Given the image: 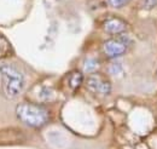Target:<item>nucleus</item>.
Segmentation results:
<instances>
[{
  "instance_id": "obj_1",
  "label": "nucleus",
  "mask_w": 157,
  "mask_h": 149,
  "mask_svg": "<svg viewBox=\"0 0 157 149\" xmlns=\"http://www.w3.org/2000/svg\"><path fill=\"white\" fill-rule=\"evenodd\" d=\"M16 114L23 124L34 129L42 127L50 120V114L44 107L28 102L18 104L16 108Z\"/></svg>"
},
{
  "instance_id": "obj_2",
  "label": "nucleus",
  "mask_w": 157,
  "mask_h": 149,
  "mask_svg": "<svg viewBox=\"0 0 157 149\" xmlns=\"http://www.w3.org/2000/svg\"><path fill=\"white\" fill-rule=\"evenodd\" d=\"M0 73L2 76L4 90L7 97L10 98L17 97L24 89L25 80L23 74L10 64H2L0 67Z\"/></svg>"
},
{
  "instance_id": "obj_3",
  "label": "nucleus",
  "mask_w": 157,
  "mask_h": 149,
  "mask_svg": "<svg viewBox=\"0 0 157 149\" xmlns=\"http://www.w3.org/2000/svg\"><path fill=\"white\" fill-rule=\"evenodd\" d=\"M129 45V40L127 37H118L115 39H110L108 41L104 42L103 45V50L104 54L110 58H115V57L122 56Z\"/></svg>"
},
{
  "instance_id": "obj_4",
  "label": "nucleus",
  "mask_w": 157,
  "mask_h": 149,
  "mask_svg": "<svg viewBox=\"0 0 157 149\" xmlns=\"http://www.w3.org/2000/svg\"><path fill=\"white\" fill-rule=\"evenodd\" d=\"M86 85L88 87V90H91L92 92L98 93V95H109L111 91V84L101 75L99 74H91L87 80H86Z\"/></svg>"
},
{
  "instance_id": "obj_5",
  "label": "nucleus",
  "mask_w": 157,
  "mask_h": 149,
  "mask_svg": "<svg viewBox=\"0 0 157 149\" xmlns=\"http://www.w3.org/2000/svg\"><path fill=\"white\" fill-rule=\"evenodd\" d=\"M103 29L108 33V34H113V35H117L123 33L127 29V24L124 21L116 17H111L104 21L103 23Z\"/></svg>"
},
{
  "instance_id": "obj_6",
  "label": "nucleus",
  "mask_w": 157,
  "mask_h": 149,
  "mask_svg": "<svg viewBox=\"0 0 157 149\" xmlns=\"http://www.w3.org/2000/svg\"><path fill=\"white\" fill-rule=\"evenodd\" d=\"M81 83H82V74L78 70L73 72L69 76V86H70V89L71 90H76L81 85Z\"/></svg>"
},
{
  "instance_id": "obj_7",
  "label": "nucleus",
  "mask_w": 157,
  "mask_h": 149,
  "mask_svg": "<svg viewBox=\"0 0 157 149\" xmlns=\"http://www.w3.org/2000/svg\"><path fill=\"white\" fill-rule=\"evenodd\" d=\"M83 68H85V70L87 73H93V72H96L99 68V62L97 59H94V58H90V59H87L85 62Z\"/></svg>"
},
{
  "instance_id": "obj_8",
  "label": "nucleus",
  "mask_w": 157,
  "mask_h": 149,
  "mask_svg": "<svg viewBox=\"0 0 157 149\" xmlns=\"http://www.w3.org/2000/svg\"><path fill=\"white\" fill-rule=\"evenodd\" d=\"M131 0H108V4L111 6V7H115V9H120L124 5H127Z\"/></svg>"
},
{
  "instance_id": "obj_9",
  "label": "nucleus",
  "mask_w": 157,
  "mask_h": 149,
  "mask_svg": "<svg viewBox=\"0 0 157 149\" xmlns=\"http://www.w3.org/2000/svg\"><path fill=\"white\" fill-rule=\"evenodd\" d=\"M122 72V67L117 64V63H113V64H110V67H109V73L113 75H118L120 73Z\"/></svg>"
},
{
  "instance_id": "obj_10",
  "label": "nucleus",
  "mask_w": 157,
  "mask_h": 149,
  "mask_svg": "<svg viewBox=\"0 0 157 149\" xmlns=\"http://www.w3.org/2000/svg\"><path fill=\"white\" fill-rule=\"evenodd\" d=\"M157 4V0H143V7L150 10L152 7H155Z\"/></svg>"
}]
</instances>
